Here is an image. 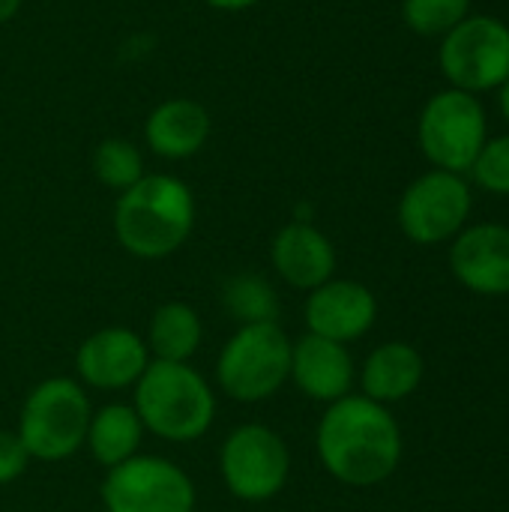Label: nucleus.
I'll return each mask as SVG.
<instances>
[{"instance_id": "6", "label": "nucleus", "mask_w": 509, "mask_h": 512, "mask_svg": "<svg viewBox=\"0 0 509 512\" xmlns=\"http://www.w3.org/2000/svg\"><path fill=\"white\" fill-rule=\"evenodd\" d=\"M417 138L423 156L435 168L450 174H465L471 171L477 153L489 138L486 111L474 93L447 87L423 105Z\"/></svg>"}, {"instance_id": "12", "label": "nucleus", "mask_w": 509, "mask_h": 512, "mask_svg": "<svg viewBox=\"0 0 509 512\" xmlns=\"http://www.w3.org/2000/svg\"><path fill=\"white\" fill-rule=\"evenodd\" d=\"M303 318L309 333L348 345L372 330L378 318V303L363 282L333 276L330 282L309 291Z\"/></svg>"}, {"instance_id": "4", "label": "nucleus", "mask_w": 509, "mask_h": 512, "mask_svg": "<svg viewBox=\"0 0 509 512\" xmlns=\"http://www.w3.org/2000/svg\"><path fill=\"white\" fill-rule=\"evenodd\" d=\"M90 414V399L75 378H45L27 393L15 435L30 459L63 462L84 447Z\"/></svg>"}, {"instance_id": "8", "label": "nucleus", "mask_w": 509, "mask_h": 512, "mask_svg": "<svg viewBox=\"0 0 509 512\" xmlns=\"http://www.w3.org/2000/svg\"><path fill=\"white\" fill-rule=\"evenodd\" d=\"M438 63L456 90H498L509 78V27L495 15H468L444 33Z\"/></svg>"}, {"instance_id": "20", "label": "nucleus", "mask_w": 509, "mask_h": 512, "mask_svg": "<svg viewBox=\"0 0 509 512\" xmlns=\"http://www.w3.org/2000/svg\"><path fill=\"white\" fill-rule=\"evenodd\" d=\"M222 303L228 315L243 324H276L279 321V294L258 273H237L222 285Z\"/></svg>"}, {"instance_id": "17", "label": "nucleus", "mask_w": 509, "mask_h": 512, "mask_svg": "<svg viewBox=\"0 0 509 512\" xmlns=\"http://www.w3.org/2000/svg\"><path fill=\"white\" fill-rule=\"evenodd\" d=\"M363 396L387 405L408 399L423 381V357L408 342H387L375 348L363 366Z\"/></svg>"}, {"instance_id": "16", "label": "nucleus", "mask_w": 509, "mask_h": 512, "mask_svg": "<svg viewBox=\"0 0 509 512\" xmlns=\"http://www.w3.org/2000/svg\"><path fill=\"white\" fill-rule=\"evenodd\" d=\"M213 120L210 111L186 96H174L159 102L144 120V141L147 150L159 159L180 162L204 150L210 138Z\"/></svg>"}, {"instance_id": "11", "label": "nucleus", "mask_w": 509, "mask_h": 512, "mask_svg": "<svg viewBox=\"0 0 509 512\" xmlns=\"http://www.w3.org/2000/svg\"><path fill=\"white\" fill-rule=\"evenodd\" d=\"M147 339L129 327H102L90 333L75 354L78 378L93 390H126L135 387L150 366Z\"/></svg>"}, {"instance_id": "7", "label": "nucleus", "mask_w": 509, "mask_h": 512, "mask_svg": "<svg viewBox=\"0 0 509 512\" xmlns=\"http://www.w3.org/2000/svg\"><path fill=\"white\" fill-rule=\"evenodd\" d=\"M219 471L225 489L246 504L273 501L291 477V450L285 438L264 423H243L222 441Z\"/></svg>"}, {"instance_id": "10", "label": "nucleus", "mask_w": 509, "mask_h": 512, "mask_svg": "<svg viewBox=\"0 0 509 512\" xmlns=\"http://www.w3.org/2000/svg\"><path fill=\"white\" fill-rule=\"evenodd\" d=\"M471 216V189L462 174L429 171L417 177L399 201V228L420 246L456 237Z\"/></svg>"}, {"instance_id": "1", "label": "nucleus", "mask_w": 509, "mask_h": 512, "mask_svg": "<svg viewBox=\"0 0 509 512\" xmlns=\"http://www.w3.org/2000/svg\"><path fill=\"white\" fill-rule=\"evenodd\" d=\"M315 447L333 480L369 489L399 468L402 432L384 405L366 396H345L327 405L315 432Z\"/></svg>"}, {"instance_id": "21", "label": "nucleus", "mask_w": 509, "mask_h": 512, "mask_svg": "<svg viewBox=\"0 0 509 512\" xmlns=\"http://www.w3.org/2000/svg\"><path fill=\"white\" fill-rule=\"evenodd\" d=\"M93 174L102 186H108L120 195L147 174L144 153L138 144L126 141V138H105L93 150Z\"/></svg>"}, {"instance_id": "27", "label": "nucleus", "mask_w": 509, "mask_h": 512, "mask_svg": "<svg viewBox=\"0 0 509 512\" xmlns=\"http://www.w3.org/2000/svg\"><path fill=\"white\" fill-rule=\"evenodd\" d=\"M498 105H501V114H504V120L509 123V78L498 87Z\"/></svg>"}, {"instance_id": "25", "label": "nucleus", "mask_w": 509, "mask_h": 512, "mask_svg": "<svg viewBox=\"0 0 509 512\" xmlns=\"http://www.w3.org/2000/svg\"><path fill=\"white\" fill-rule=\"evenodd\" d=\"M210 9H219V12H246L252 6H258L261 0H204Z\"/></svg>"}, {"instance_id": "19", "label": "nucleus", "mask_w": 509, "mask_h": 512, "mask_svg": "<svg viewBox=\"0 0 509 512\" xmlns=\"http://www.w3.org/2000/svg\"><path fill=\"white\" fill-rule=\"evenodd\" d=\"M201 315L183 303V300H171L162 303L153 318H150V333H147V348L153 360H165V363H189L195 357V351L201 348Z\"/></svg>"}, {"instance_id": "2", "label": "nucleus", "mask_w": 509, "mask_h": 512, "mask_svg": "<svg viewBox=\"0 0 509 512\" xmlns=\"http://www.w3.org/2000/svg\"><path fill=\"white\" fill-rule=\"evenodd\" d=\"M198 207L192 189L174 174H144L117 195L111 228L123 252L141 261L174 255L195 231Z\"/></svg>"}, {"instance_id": "26", "label": "nucleus", "mask_w": 509, "mask_h": 512, "mask_svg": "<svg viewBox=\"0 0 509 512\" xmlns=\"http://www.w3.org/2000/svg\"><path fill=\"white\" fill-rule=\"evenodd\" d=\"M21 3H24V0H0V24L12 21V18L21 12Z\"/></svg>"}, {"instance_id": "13", "label": "nucleus", "mask_w": 509, "mask_h": 512, "mask_svg": "<svg viewBox=\"0 0 509 512\" xmlns=\"http://www.w3.org/2000/svg\"><path fill=\"white\" fill-rule=\"evenodd\" d=\"M450 267L456 279L474 294H509V228L507 225H471L456 234L450 249Z\"/></svg>"}, {"instance_id": "5", "label": "nucleus", "mask_w": 509, "mask_h": 512, "mask_svg": "<svg viewBox=\"0 0 509 512\" xmlns=\"http://www.w3.org/2000/svg\"><path fill=\"white\" fill-rule=\"evenodd\" d=\"M219 390L243 405L273 399L291 381V339L276 324H243L216 360Z\"/></svg>"}, {"instance_id": "15", "label": "nucleus", "mask_w": 509, "mask_h": 512, "mask_svg": "<svg viewBox=\"0 0 509 512\" xmlns=\"http://www.w3.org/2000/svg\"><path fill=\"white\" fill-rule=\"evenodd\" d=\"M291 381L306 399L333 405L351 396L354 360L345 345L306 333L291 345Z\"/></svg>"}, {"instance_id": "3", "label": "nucleus", "mask_w": 509, "mask_h": 512, "mask_svg": "<svg viewBox=\"0 0 509 512\" xmlns=\"http://www.w3.org/2000/svg\"><path fill=\"white\" fill-rule=\"evenodd\" d=\"M144 429L171 444H189L210 432L216 420V393L189 363L150 360L135 384V402Z\"/></svg>"}, {"instance_id": "14", "label": "nucleus", "mask_w": 509, "mask_h": 512, "mask_svg": "<svg viewBox=\"0 0 509 512\" xmlns=\"http://www.w3.org/2000/svg\"><path fill=\"white\" fill-rule=\"evenodd\" d=\"M270 261L279 279L297 291H315L336 273V249L312 222L294 219L282 225L270 243Z\"/></svg>"}, {"instance_id": "18", "label": "nucleus", "mask_w": 509, "mask_h": 512, "mask_svg": "<svg viewBox=\"0 0 509 512\" xmlns=\"http://www.w3.org/2000/svg\"><path fill=\"white\" fill-rule=\"evenodd\" d=\"M144 432L147 429H144V423L132 405L111 402V405H102L99 411L90 414L84 447L90 450V456L105 471H111V468L129 462L132 456H138Z\"/></svg>"}, {"instance_id": "23", "label": "nucleus", "mask_w": 509, "mask_h": 512, "mask_svg": "<svg viewBox=\"0 0 509 512\" xmlns=\"http://www.w3.org/2000/svg\"><path fill=\"white\" fill-rule=\"evenodd\" d=\"M471 174L477 186L495 195H509V135L486 138L483 150L477 153Z\"/></svg>"}, {"instance_id": "22", "label": "nucleus", "mask_w": 509, "mask_h": 512, "mask_svg": "<svg viewBox=\"0 0 509 512\" xmlns=\"http://www.w3.org/2000/svg\"><path fill=\"white\" fill-rule=\"evenodd\" d=\"M471 15V0H402L405 24L420 36H444Z\"/></svg>"}, {"instance_id": "9", "label": "nucleus", "mask_w": 509, "mask_h": 512, "mask_svg": "<svg viewBox=\"0 0 509 512\" xmlns=\"http://www.w3.org/2000/svg\"><path fill=\"white\" fill-rule=\"evenodd\" d=\"M105 512H195V483L165 456H132L99 489Z\"/></svg>"}, {"instance_id": "24", "label": "nucleus", "mask_w": 509, "mask_h": 512, "mask_svg": "<svg viewBox=\"0 0 509 512\" xmlns=\"http://www.w3.org/2000/svg\"><path fill=\"white\" fill-rule=\"evenodd\" d=\"M30 465V456L15 432H0V486L15 483Z\"/></svg>"}]
</instances>
